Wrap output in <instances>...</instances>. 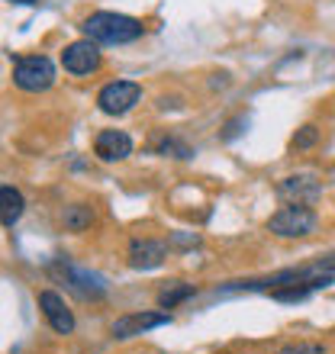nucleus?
<instances>
[{"label": "nucleus", "mask_w": 335, "mask_h": 354, "mask_svg": "<svg viewBox=\"0 0 335 354\" xmlns=\"http://www.w3.org/2000/svg\"><path fill=\"white\" fill-rule=\"evenodd\" d=\"M93 155L100 161H126L132 155V139L123 129H103L93 139Z\"/></svg>", "instance_id": "10"}, {"label": "nucleus", "mask_w": 335, "mask_h": 354, "mask_svg": "<svg viewBox=\"0 0 335 354\" xmlns=\"http://www.w3.org/2000/svg\"><path fill=\"white\" fill-rule=\"evenodd\" d=\"M278 196L287 203H313L323 196V180L313 174H290L278 184Z\"/></svg>", "instance_id": "7"}, {"label": "nucleus", "mask_w": 335, "mask_h": 354, "mask_svg": "<svg viewBox=\"0 0 335 354\" xmlns=\"http://www.w3.org/2000/svg\"><path fill=\"white\" fill-rule=\"evenodd\" d=\"M39 309H42V316H46L48 328L55 335H71L75 332V313L65 303V297H58L55 290H42L39 293Z\"/></svg>", "instance_id": "6"}, {"label": "nucleus", "mask_w": 335, "mask_h": 354, "mask_svg": "<svg viewBox=\"0 0 335 354\" xmlns=\"http://www.w3.org/2000/svg\"><path fill=\"white\" fill-rule=\"evenodd\" d=\"M280 354H326V348L313 345V342H300V345H287Z\"/></svg>", "instance_id": "17"}, {"label": "nucleus", "mask_w": 335, "mask_h": 354, "mask_svg": "<svg viewBox=\"0 0 335 354\" xmlns=\"http://www.w3.org/2000/svg\"><path fill=\"white\" fill-rule=\"evenodd\" d=\"M62 225H65V232H84V229H91L93 225V206H87V203L65 206V213H62Z\"/></svg>", "instance_id": "13"}, {"label": "nucleus", "mask_w": 335, "mask_h": 354, "mask_svg": "<svg viewBox=\"0 0 335 354\" xmlns=\"http://www.w3.org/2000/svg\"><path fill=\"white\" fill-rule=\"evenodd\" d=\"M13 84L26 93H42L55 84V65L46 55H23L13 62Z\"/></svg>", "instance_id": "3"}, {"label": "nucleus", "mask_w": 335, "mask_h": 354, "mask_svg": "<svg viewBox=\"0 0 335 354\" xmlns=\"http://www.w3.org/2000/svg\"><path fill=\"white\" fill-rule=\"evenodd\" d=\"M316 142H319V129H316V126H300V129H297V136L290 139V149L307 151V149H313Z\"/></svg>", "instance_id": "15"}, {"label": "nucleus", "mask_w": 335, "mask_h": 354, "mask_svg": "<svg viewBox=\"0 0 335 354\" xmlns=\"http://www.w3.org/2000/svg\"><path fill=\"white\" fill-rule=\"evenodd\" d=\"M65 274H68V283H71L81 297L100 299L103 293H107V283H103L97 274H87V270H78V268H65Z\"/></svg>", "instance_id": "11"}, {"label": "nucleus", "mask_w": 335, "mask_h": 354, "mask_svg": "<svg viewBox=\"0 0 335 354\" xmlns=\"http://www.w3.org/2000/svg\"><path fill=\"white\" fill-rule=\"evenodd\" d=\"M159 326H171V316L168 313H129V316H120L113 322V338H136L142 332H149V328H159Z\"/></svg>", "instance_id": "8"}, {"label": "nucleus", "mask_w": 335, "mask_h": 354, "mask_svg": "<svg viewBox=\"0 0 335 354\" xmlns=\"http://www.w3.org/2000/svg\"><path fill=\"white\" fill-rule=\"evenodd\" d=\"M100 65H103V55L93 39H78V42L62 48V68H65L68 75H75V77L93 75Z\"/></svg>", "instance_id": "5"}, {"label": "nucleus", "mask_w": 335, "mask_h": 354, "mask_svg": "<svg viewBox=\"0 0 335 354\" xmlns=\"http://www.w3.org/2000/svg\"><path fill=\"white\" fill-rule=\"evenodd\" d=\"M10 3H26V7H33V3H39V0H10Z\"/></svg>", "instance_id": "19"}, {"label": "nucleus", "mask_w": 335, "mask_h": 354, "mask_svg": "<svg viewBox=\"0 0 335 354\" xmlns=\"http://www.w3.org/2000/svg\"><path fill=\"white\" fill-rule=\"evenodd\" d=\"M165 258H168V245L159 242V239H136L129 245V254H126L132 270H155L165 264Z\"/></svg>", "instance_id": "9"}, {"label": "nucleus", "mask_w": 335, "mask_h": 354, "mask_svg": "<svg viewBox=\"0 0 335 354\" xmlns=\"http://www.w3.org/2000/svg\"><path fill=\"white\" fill-rule=\"evenodd\" d=\"M159 155H174V158H190L194 151H190V145H184L181 139H174V136H168V139L159 142Z\"/></svg>", "instance_id": "16"}, {"label": "nucleus", "mask_w": 335, "mask_h": 354, "mask_svg": "<svg viewBox=\"0 0 335 354\" xmlns=\"http://www.w3.org/2000/svg\"><path fill=\"white\" fill-rule=\"evenodd\" d=\"M239 126H245V120H233L229 126H226V132H223V139L229 142V139H235L239 136Z\"/></svg>", "instance_id": "18"}, {"label": "nucleus", "mask_w": 335, "mask_h": 354, "mask_svg": "<svg viewBox=\"0 0 335 354\" xmlns=\"http://www.w3.org/2000/svg\"><path fill=\"white\" fill-rule=\"evenodd\" d=\"M142 100V87L136 81H110L97 91V106L107 116H126Z\"/></svg>", "instance_id": "4"}, {"label": "nucleus", "mask_w": 335, "mask_h": 354, "mask_svg": "<svg viewBox=\"0 0 335 354\" xmlns=\"http://www.w3.org/2000/svg\"><path fill=\"white\" fill-rule=\"evenodd\" d=\"M319 216L307 203H287L268 219V232L278 239H307L316 232Z\"/></svg>", "instance_id": "2"}, {"label": "nucleus", "mask_w": 335, "mask_h": 354, "mask_svg": "<svg viewBox=\"0 0 335 354\" xmlns=\"http://www.w3.org/2000/svg\"><path fill=\"white\" fill-rule=\"evenodd\" d=\"M84 39H93L97 46H126L142 39L145 26L142 19L126 17V13H113V10H97L81 23Z\"/></svg>", "instance_id": "1"}, {"label": "nucleus", "mask_w": 335, "mask_h": 354, "mask_svg": "<svg viewBox=\"0 0 335 354\" xmlns=\"http://www.w3.org/2000/svg\"><path fill=\"white\" fill-rule=\"evenodd\" d=\"M190 297H194V287H190V283L174 280V283H168V287L159 293V306L161 309H174L177 303H184V299H190Z\"/></svg>", "instance_id": "14"}, {"label": "nucleus", "mask_w": 335, "mask_h": 354, "mask_svg": "<svg viewBox=\"0 0 335 354\" xmlns=\"http://www.w3.org/2000/svg\"><path fill=\"white\" fill-rule=\"evenodd\" d=\"M0 203H3V229H13L19 223L23 209H26V200L13 184H3L0 187Z\"/></svg>", "instance_id": "12"}]
</instances>
